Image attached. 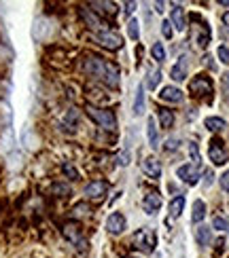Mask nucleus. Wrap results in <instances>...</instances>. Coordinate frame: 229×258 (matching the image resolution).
<instances>
[{"label": "nucleus", "instance_id": "nucleus-1", "mask_svg": "<svg viewBox=\"0 0 229 258\" xmlns=\"http://www.w3.org/2000/svg\"><path fill=\"white\" fill-rule=\"evenodd\" d=\"M87 114L98 123L102 129H115L117 127V119L113 114V110H104V108H96V106H87Z\"/></svg>", "mask_w": 229, "mask_h": 258}, {"label": "nucleus", "instance_id": "nucleus-2", "mask_svg": "<svg viewBox=\"0 0 229 258\" xmlns=\"http://www.w3.org/2000/svg\"><path fill=\"white\" fill-rule=\"evenodd\" d=\"M132 245L140 252H144V254H149L155 248V233L151 231V228H140L138 233H134L132 237Z\"/></svg>", "mask_w": 229, "mask_h": 258}, {"label": "nucleus", "instance_id": "nucleus-3", "mask_svg": "<svg viewBox=\"0 0 229 258\" xmlns=\"http://www.w3.org/2000/svg\"><path fill=\"white\" fill-rule=\"evenodd\" d=\"M208 155H210V161H212L214 165H223V163H227V159H229V152H227V148H225V144H223L221 138L210 140Z\"/></svg>", "mask_w": 229, "mask_h": 258}, {"label": "nucleus", "instance_id": "nucleus-4", "mask_svg": "<svg viewBox=\"0 0 229 258\" xmlns=\"http://www.w3.org/2000/svg\"><path fill=\"white\" fill-rule=\"evenodd\" d=\"M191 93L195 97L210 96V93H212V81H210L206 74H197L195 79L191 81Z\"/></svg>", "mask_w": 229, "mask_h": 258}, {"label": "nucleus", "instance_id": "nucleus-5", "mask_svg": "<svg viewBox=\"0 0 229 258\" xmlns=\"http://www.w3.org/2000/svg\"><path fill=\"white\" fill-rule=\"evenodd\" d=\"M83 68H85V72L89 74V76H96V79H104V72H106V62L102 60V57H87L85 64H83Z\"/></svg>", "mask_w": 229, "mask_h": 258}, {"label": "nucleus", "instance_id": "nucleus-6", "mask_svg": "<svg viewBox=\"0 0 229 258\" xmlns=\"http://www.w3.org/2000/svg\"><path fill=\"white\" fill-rule=\"evenodd\" d=\"M142 205H144V212L149 216L157 214V212H159V208H161V195L157 191H146L144 199H142Z\"/></svg>", "mask_w": 229, "mask_h": 258}, {"label": "nucleus", "instance_id": "nucleus-7", "mask_svg": "<svg viewBox=\"0 0 229 258\" xmlns=\"http://www.w3.org/2000/svg\"><path fill=\"white\" fill-rule=\"evenodd\" d=\"M64 237H66L68 242H72L76 248H85V239H83V233H81V226L74 225V222L64 225Z\"/></svg>", "mask_w": 229, "mask_h": 258}, {"label": "nucleus", "instance_id": "nucleus-8", "mask_svg": "<svg viewBox=\"0 0 229 258\" xmlns=\"http://www.w3.org/2000/svg\"><path fill=\"white\" fill-rule=\"evenodd\" d=\"M176 176H178L185 184L193 186V184H197V180H199V167L197 165H180L176 169Z\"/></svg>", "mask_w": 229, "mask_h": 258}, {"label": "nucleus", "instance_id": "nucleus-9", "mask_svg": "<svg viewBox=\"0 0 229 258\" xmlns=\"http://www.w3.org/2000/svg\"><path fill=\"white\" fill-rule=\"evenodd\" d=\"M98 43L102 47H106V49H121L123 40L117 32H98Z\"/></svg>", "mask_w": 229, "mask_h": 258}, {"label": "nucleus", "instance_id": "nucleus-10", "mask_svg": "<svg viewBox=\"0 0 229 258\" xmlns=\"http://www.w3.org/2000/svg\"><path fill=\"white\" fill-rule=\"evenodd\" d=\"M193 40L199 49H206L210 43V26L206 21H199V26L195 28V34H193Z\"/></svg>", "mask_w": 229, "mask_h": 258}, {"label": "nucleus", "instance_id": "nucleus-11", "mask_svg": "<svg viewBox=\"0 0 229 258\" xmlns=\"http://www.w3.org/2000/svg\"><path fill=\"white\" fill-rule=\"evenodd\" d=\"M106 191H108V184L104 180H93V182L85 186V195L89 199H102L106 195Z\"/></svg>", "mask_w": 229, "mask_h": 258}, {"label": "nucleus", "instance_id": "nucleus-12", "mask_svg": "<svg viewBox=\"0 0 229 258\" xmlns=\"http://www.w3.org/2000/svg\"><path fill=\"white\" fill-rule=\"evenodd\" d=\"M106 228L110 235H119V233H123V228H125V218H123V214L119 212H113L108 216L106 220Z\"/></svg>", "mask_w": 229, "mask_h": 258}, {"label": "nucleus", "instance_id": "nucleus-13", "mask_svg": "<svg viewBox=\"0 0 229 258\" xmlns=\"http://www.w3.org/2000/svg\"><path fill=\"white\" fill-rule=\"evenodd\" d=\"M172 26L178 32L187 30V13H185V9L180 7V4H174V9H172Z\"/></svg>", "mask_w": 229, "mask_h": 258}, {"label": "nucleus", "instance_id": "nucleus-14", "mask_svg": "<svg viewBox=\"0 0 229 258\" xmlns=\"http://www.w3.org/2000/svg\"><path fill=\"white\" fill-rule=\"evenodd\" d=\"M62 127H64V131L74 133V131H76V127H79V110L70 108L68 113H66V116L62 119Z\"/></svg>", "mask_w": 229, "mask_h": 258}, {"label": "nucleus", "instance_id": "nucleus-15", "mask_svg": "<svg viewBox=\"0 0 229 258\" xmlns=\"http://www.w3.org/2000/svg\"><path fill=\"white\" fill-rule=\"evenodd\" d=\"M142 169L146 176H151V178H159L161 176V163L155 159V157H146V159L142 161Z\"/></svg>", "mask_w": 229, "mask_h": 258}, {"label": "nucleus", "instance_id": "nucleus-16", "mask_svg": "<svg viewBox=\"0 0 229 258\" xmlns=\"http://www.w3.org/2000/svg\"><path fill=\"white\" fill-rule=\"evenodd\" d=\"M159 97L163 99V102H174V104H178V102H183V91H180L178 87L168 85V87H163V89L159 91Z\"/></svg>", "mask_w": 229, "mask_h": 258}, {"label": "nucleus", "instance_id": "nucleus-17", "mask_svg": "<svg viewBox=\"0 0 229 258\" xmlns=\"http://www.w3.org/2000/svg\"><path fill=\"white\" fill-rule=\"evenodd\" d=\"M146 136H149V146L153 150L159 148V133H157V125L153 116H149V121H146Z\"/></svg>", "mask_w": 229, "mask_h": 258}, {"label": "nucleus", "instance_id": "nucleus-18", "mask_svg": "<svg viewBox=\"0 0 229 258\" xmlns=\"http://www.w3.org/2000/svg\"><path fill=\"white\" fill-rule=\"evenodd\" d=\"M104 81H106L108 87H117L119 85V68L115 64L106 62V72H104Z\"/></svg>", "mask_w": 229, "mask_h": 258}, {"label": "nucleus", "instance_id": "nucleus-19", "mask_svg": "<svg viewBox=\"0 0 229 258\" xmlns=\"http://www.w3.org/2000/svg\"><path fill=\"white\" fill-rule=\"evenodd\" d=\"M81 17H83L85 23L91 28V30H102V26H104L102 19H100L98 15H93L89 9H83V11H81Z\"/></svg>", "mask_w": 229, "mask_h": 258}, {"label": "nucleus", "instance_id": "nucleus-20", "mask_svg": "<svg viewBox=\"0 0 229 258\" xmlns=\"http://www.w3.org/2000/svg\"><path fill=\"white\" fill-rule=\"evenodd\" d=\"M144 114V85H138L136 89V99H134V116Z\"/></svg>", "mask_w": 229, "mask_h": 258}, {"label": "nucleus", "instance_id": "nucleus-21", "mask_svg": "<svg viewBox=\"0 0 229 258\" xmlns=\"http://www.w3.org/2000/svg\"><path fill=\"white\" fill-rule=\"evenodd\" d=\"M210 237H212V233H210L208 226L199 225L195 228V239H197V245H202V248H206V245L210 243Z\"/></svg>", "mask_w": 229, "mask_h": 258}, {"label": "nucleus", "instance_id": "nucleus-22", "mask_svg": "<svg viewBox=\"0 0 229 258\" xmlns=\"http://www.w3.org/2000/svg\"><path fill=\"white\" fill-rule=\"evenodd\" d=\"M170 76H172L174 81H185L187 79V60H185V57H180V62L172 68Z\"/></svg>", "mask_w": 229, "mask_h": 258}, {"label": "nucleus", "instance_id": "nucleus-23", "mask_svg": "<svg viewBox=\"0 0 229 258\" xmlns=\"http://www.w3.org/2000/svg\"><path fill=\"white\" fill-rule=\"evenodd\" d=\"M185 208V195H178L172 199V203H170V218H178L180 212H183Z\"/></svg>", "mask_w": 229, "mask_h": 258}, {"label": "nucleus", "instance_id": "nucleus-24", "mask_svg": "<svg viewBox=\"0 0 229 258\" xmlns=\"http://www.w3.org/2000/svg\"><path fill=\"white\" fill-rule=\"evenodd\" d=\"M204 216H206V203L202 201V199H197L195 203H193V214H191V220L195 222H202L204 220Z\"/></svg>", "mask_w": 229, "mask_h": 258}, {"label": "nucleus", "instance_id": "nucleus-25", "mask_svg": "<svg viewBox=\"0 0 229 258\" xmlns=\"http://www.w3.org/2000/svg\"><path fill=\"white\" fill-rule=\"evenodd\" d=\"M204 125H206L210 131H221V129L225 127V121H223L221 116H208V119L204 121Z\"/></svg>", "mask_w": 229, "mask_h": 258}, {"label": "nucleus", "instance_id": "nucleus-26", "mask_svg": "<svg viewBox=\"0 0 229 258\" xmlns=\"http://www.w3.org/2000/svg\"><path fill=\"white\" fill-rule=\"evenodd\" d=\"M159 123H161L163 129H170L174 123V114L170 113V110H159Z\"/></svg>", "mask_w": 229, "mask_h": 258}, {"label": "nucleus", "instance_id": "nucleus-27", "mask_svg": "<svg viewBox=\"0 0 229 258\" xmlns=\"http://www.w3.org/2000/svg\"><path fill=\"white\" fill-rule=\"evenodd\" d=\"M93 7L100 9V11H104V13H108V15L117 13V4L115 2H93Z\"/></svg>", "mask_w": 229, "mask_h": 258}, {"label": "nucleus", "instance_id": "nucleus-28", "mask_svg": "<svg viewBox=\"0 0 229 258\" xmlns=\"http://www.w3.org/2000/svg\"><path fill=\"white\" fill-rule=\"evenodd\" d=\"M151 53H153V57H155L157 62H163V60H166V49H163L161 43H155V45H153Z\"/></svg>", "mask_w": 229, "mask_h": 258}, {"label": "nucleus", "instance_id": "nucleus-29", "mask_svg": "<svg viewBox=\"0 0 229 258\" xmlns=\"http://www.w3.org/2000/svg\"><path fill=\"white\" fill-rule=\"evenodd\" d=\"M212 226L216 228V231H229V220L223 218V216H214Z\"/></svg>", "mask_w": 229, "mask_h": 258}, {"label": "nucleus", "instance_id": "nucleus-30", "mask_svg": "<svg viewBox=\"0 0 229 258\" xmlns=\"http://www.w3.org/2000/svg\"><path fill=\"white\" fill-rule=\"evenodd\" d=\"M159 81H161V72H159V70H153L149 81H146V87H149V89H155V87L159 85Z\"/></svg>", "mask_w": 229, "mask_h": 258}, {"label": "nucleus", "instance_id": "nucleus-31", "mask_svg": "<svg viewBox=\"0 0 229 258\" xmlns=\"http://www.w3.org/2000/svg\"><path fill=\"white\" fill-rule=\"evenodd\" d=\"M127 34H130L132 40H138L140 30H138V21H136V19H130V26H127Z\"/></svg>", "mask_w": 229, "mask_h": 258}, {"label": "nucleus", "instance_id": "nucleus-32", "mask_svg": "<svg viewBox=\"0 0 229 258\" xmlns=\"http://www.w3.org/2000/svg\"><path fill=\"white\" fill-rule=\"evenodd\" d=\"M189 155H191L193 165L199 167V150H197V144H189Z\"/></svg>", "mask_w": 229, "mask_h": 258}, {"label": "nucleus", "instance_id": "nucleus-33", "mask_svg": "<svg viewBox=\"0 0 229 258\" xmlns=\"http://www.w3.org/2000/svg\"><path fill=\"white\" fill-rule=\"evenodd\" d=\"M216 55H219V60L223 64H229V49L227 47H219V49H216Z\"/></svg>", "mask_w": 229, "mask_h": 258}, {"label": "nucleus", "instance_id": "nucleus-34", "mask_svg": "<svg viewBox=\"0 0 229 258\" xmlns=\"http://www.w3.org/2000/svg\"><path fill=\"white\" fill-rule=\"evenodd\" d=\"M221 87H223V93H225V99H229V72L223 74V79H221Z\"/></svg>", "mask_w": 229, "mask_h": 258}, {"label": "nucleus", "instance_id": "nucleus-35", "mask_svg": "<svg viewBox=\"0 0 229 258\" xmlns=\"http://www.w3.org/2000/svg\"><path fill=\"white\" fill-rule=\"evenodd\" d=\"M170 26H172L170 21H163V23H161V34H163L166 38H172V28H170Z\"/></svg>", "mask_w": 229, "mask_h": 258}, {"label": "nucleus", "instance_id": "nucleus-36", "mask_svg": "<svg viewBox=\"0 0 229 258\" xmlns=\"http://www.w3.org/2000/svg\"><path fill=\"white\" fill-rule=\"evenodd\" d=\"M221 189L223 191H229V172H225L221 176Z\"/></svg>", "mask_w": 229, "mask_h": 258}, {"label": "nucleus", "instance_id": "nucleus-37", "mask_svg": "<svg viewBox=\"0 0 229 258\" xmlns=\"http://www.w3.org/2000/svg\"><path fill=\"white\" fill-rule=\"evenodd\" d=\"M176 146H178V140H176V138H170L168 142H166V146H163V148H166V150H174Z\"/></svg>", "mask_w": 229, "mask_h": 258}, {"label": "nucleus", "instance_id": "nucleus-38", "mask_svg": "<svg viewBox=\"0 0 229 258\" xmlns=\"http://www.w3.org/2000/svg\"><path fill=\"white\" fill-rule=\"evenodd\" d=\"M136 7H138L136 2H125V13H127V15H132L134 11H136Z\"/></svg>", "mask_w": 229, "mask_h": 258}, {"label": "nucleus", "instance_id": "nucleus-39", "mask_svg": "<svg viewBox=\"0 0 229 258\" xmlns=\"http://www.w3.org/2000/svg\"><path fill=\"white\" fill-rule=\"evenodd\" d=\"M130 163V155H127V148L121 152V165H127Z\"/></svg>", "mask_w": 229, "mask_h": 258}, {"label": "nucleus", "instance_id": "nucleus-40", "mask_svg": "<svg viewBox=\"0 0 229 258\" xmlns=\"http://www.w3.org/2000/svg\"><path fill=\"white\" fill-rule=\"evenodd\" d=\"M64 172H66L68 176H72V178H76V172H74V169L70 167V165H64Z\"/></svg>", "mask_w": 229, "mask_h": 258}, {"label": "nucleus", "instance_id": "nucleus-41", "mask_svg": "<svg viewBox=\"0 0 229 258\" xmlns=\"http://www.w3.org/2000/svg\"><path fill=\"white\" fill-rule=\"evenodd\" d=\"M210 182H212V172L208 169V172H206V186H208Z\"/></svg>", "mask_w": 229, "mask_h": 258}, {"label": "nucleus", "instance_id": "nucleus-42", "mask_svg": "<svg viewBox=\"0 0 229 258\" xmlns=\"http://www.w3.org/2000/svg\"><path fill=\"white\" fill-rule=\"evenodd\" d=\"M155 9H157V13H163V2H155Z\"/></svg>", "mask_w": 229, "mask_h": 258}, {"label": "nucleus", "instance_id": "nucleus-43", "mask_svg": "<svg viewBox=\"0 0 229 258\" xmlns=\"http://www.w3.org/2000/svg\"><path fill=\"white\" fill-rule=\"evenodd\" d=\"M223 21H225V26H229V13L223 15Z\"/></svg>", "mask_w": 229, "mask_h": 258}, {"label": "nucleus", "instance_id": "nucleus-44", "mask_svg": "<svg viewBox=\"0 0 229 258\" xmlns=\"http://www.w3.org/2000/svg\"><path fill=\"white\" fill-rule=\"evenodd\" d=\"M130 258H134V256H130Z\"/></svg>", "mask_w": 229, "mask_h": 258}]
</instances>
